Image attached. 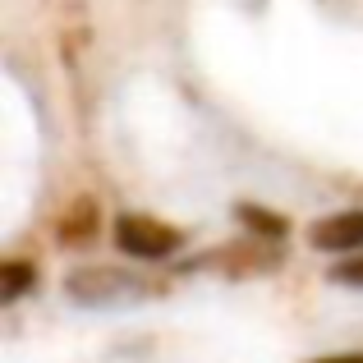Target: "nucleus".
<instances>
[{"label": "nucleus", "instance_id": "obj_6", "mask_svg": "<svg viewBox=\"0 0 363 363\" xmlns=\"http://www.w3.org/2000/svg\"><path fill=\"white\" fill-rule=\"evenodd\" d=\"M313 363H363V350H354V354H327V359H313Z\"/></svg>", "mask_w": 363, "mask_h": 363}, {"label": "nucleus", "instance_id": "obj_2", "mask_svg": "<svg viewBox=\"0 0 363 363\" xmlns=\"http://www.w3.org/2000/svg\"><path fill=\"white\" fill-rule=\"evenodd\" d=\"M318 253H363V212H336L308 230Z\"/></svg>", "mask_w": 363, "mask_h": 363}, {"label": "nucleus", "instance_id": "obj_1", "mask_svg": "<svg viewBox=\"0 0 363 363\" xmlns=\"http://www.w3.org/2000/svg\"><path fill=\"white\" fill-rule=\"evenodd\" d=\"M116 244L124 248L129 257H147V262H157V257H170L179 244H184V235L175 230V225H161L152 221V216H120L116 221Z\"/></svg>", "mask_w": 363, "mask_h": 363}, {"label": "nucleus", "instance_id": "obj_5", "mask_svg": "<svg viewBox=\"0 0 363 363\" xmlns=\"http://www.w3.org/2000/svg\"><path fill=\"white\" fill-rule=\"evenodd\" d=\"M336 281H340V285H363V253H354L350 262L336 267Z\"/></svg>", "mask_w": 363, "mask_h": 363}, {"label": "nucleus", "instance_id": "obj_4", "mask_svg": "<svg viewBox=\"0 0 363 363\" xmlns=\"http://www.w3.org/2000/svg\"><path fill=\"white\" fill-rule=\"evenodd\" d=\"M240 221L244 225H253V230L257 235H272V240H281V235H285V221H276V216H267V207H240Z\"/></svg>", "mask_w": 363, "mask_h": 363}, {"label": "nucleus", "instance_id": "obj_3", "mask_svg": "<svg viewBox=\"0 0 363 363\" xmlns=\"http://www.w3.org/2000/svg\"><path fill=\"white\" fill-rule=\"evenodd\" d=\"M33 281H37V272L28 262H5L0 267V299H18Z\"/></svg>", "mask_w": 363, "mask_h": 363}]
</instances>
